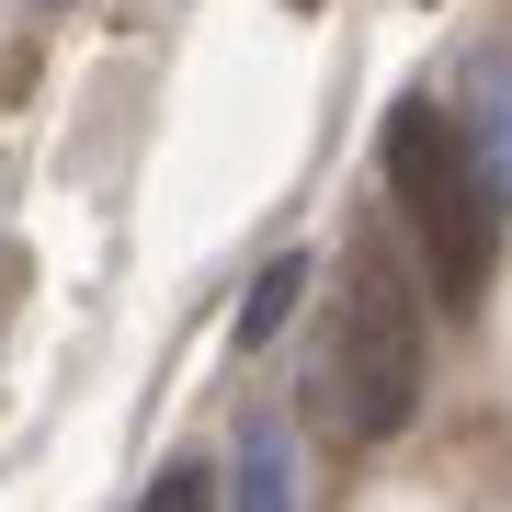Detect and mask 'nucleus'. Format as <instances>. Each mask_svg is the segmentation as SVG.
<instances>
[{
    "label": "nucleus",
    "mask_w": 512,
    "mask_h": 512,
    "mask_svg": "<svg viewBox=\"0 0 512 512\" xmlns=\"http://www.w3.org/2000/svg\"><path fill=\"white\" fill-rule=\"evenodd\" d=\"M296 12H319V0H296Z\"/></svg>",
    "instance_id": "7"
},
{
    "label": "nucleus",
    "mask_w": 512,
    "mask_h": 512,
    "mask_svg": "<svg viewBox=\"0 0 512 512\" xmlns=\"http://www.w3.org/2000/svg\"><path fill=\"white\" fill-rule=\"evenodd\" d=\"M342 410L353 433H399L421 410V308H410V274L399 251L365 228L353 239V308H342Z\"/></svg>",
    "instance_id": "2"
},
{
    "label": "nucleus",
    "mask_w": 512,
    "mask_h": 512,
    "mask_svg": "<svg viewBox=\"0 0 512 512\" xmlns=\"http://www.w3.org/2000/svg\"><path fill=\"white\" fill-rule=\"evenodd\" d=\"M387 194H399V217L421 239L433 296L478 308L490 262H501V194H490V171H478V148L444 103H387Z\"/></svg>",
    "instance_id": "1"
},
{
    "label": "nucleus",
    "mask_w": 512,
    "mask_h": 512,
    "mask_svg": "<svg viewBox=\"0 0 512 512\" xmlns=\"http://www.w3.org/2000/svg\"><path fill=\"white\" fill-rule=\"evenodd\" d=\"M228 512H296V456H285V433H239Z\"/></svg>",
    "instance_id": "3"
},
{
    "label": "nucleus",
    "mask_w": 512,
    "mask_h": 512,
    "mask_svg": "<svg viewBox=\"0 0 512 512\" xmlns=\"http://www.w3.org/2000/svg\"><path fill=\"white\" fill-rule=\"evenodd\" d=\"M296 285H308V274H296V262H274V274H262L251 296H239V342H274V319L296 308Z\"/></svg>",
    "instance_id": "5"
},
{
    "label": "nucleus",
    "mask_w": 512,
    "mask_h": 512,
    "mask_svg": "<svg viewBox=\"0 0 512 512\" xmlns=\"http://www.w3.org/2000/svg\"><path fill=\"white\" fill-rule=\"evenodd\" d=\"M478 126H467V148H478V171H490V194H512V57H490L478 69Z\"/></svg>",
    "instance_id": "4"
},
{
    "label": "nucleus",
    "mask_w": 512,
    "mask_h": 512,
    "mask_svg": "<svg viewBox=\"0 0 512 512\" xmlns=\"http://www.w3.org/2000/svg\"><path fill=\"white\" fill-rule=\"evenodd\" d=\"M148 512H217V478H205V467H171L160 490H148Z\"/></svg>",
    "instance_id": "6"
}]
</instances>
